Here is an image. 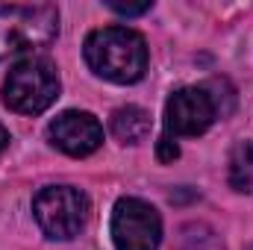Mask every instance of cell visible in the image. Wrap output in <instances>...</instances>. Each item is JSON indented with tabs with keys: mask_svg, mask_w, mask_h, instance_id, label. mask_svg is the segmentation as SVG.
Wrapping results in <instances>:
<instances>
[{
	"mask_svg": "<svg viewBox=\"0 0 253 250\" xmlns=\"http://www.w3.org/2000/svg\"><path fill=\"white\" fill-rule=\"evenodd\" d=\"M85 62L109 83H138L147 71V44L135 30L103 27L85 39Z\"/></svg>",
	"mask_w": 253,
	"mask_h": 250,
	"instance_id": "6da1fadb",
	"label": "cell"
},
{
	"mask_svg": "<svg viewBox=\"0 0 253 250\" xmlns=\"http://www.w3.org/2000/svg\"><path fill=\"white\" fill-rule=\"evenodd\" d=\"M47 138L68 156H88L103 144V126L91 112H62L47 126Z\"/></svg>",
	"mask_w": 253,
	"mask_h": 250,
	"instance_id": "52a82bcc",
	"label": "cell"
},
{
	"mask_svg": "<svg viewBox=\"0 0 253 250\" xmlns=\"http://www.w3.org/2000/svg\"><path fill=\"white\" fill-rule=\"evenodd\" d=\"M59 33V12L50 3H0V59L44 47Z\"/></svg>",
	"mask_w": 253,
	"mask_h": 250,
	"instance_id": "7a4b0ae2",
	"label": "cell"
},
{
	"mask_svg": "<svg viewBox=\"0 0 253 250\" xmlns=\"http://www.w3.org/2000/svg\"><path fill=\"white\" fill-rule=\"evenodd\" d=\"M230 186L253 191V141H239L230 153Z\"/></svg>",
	"mask_w": 253,
	"mask_h": 250,
	"instance_id": "9c48e42d",
	"label": "cell"
},
{
	"mask_svg": "<svg viewBox=\"0 0 253 250\" xmlns=\"http://www.w3.org/2000/svg\"><path fill=\"white\" fill-rule=\"evenodd\" d=\"M33 215L47 239H74L88 218V197L71 186H47L33 200Z\"/></svg>",
	"mask_w": 253,
	"mask_h": 250,
	"instance_id": "277c9868",
	"label": "cell"
},
{
	"mask_svg": "<svg viewBox=\"0 0 253 250\" xmlns=\"http://www.w3.org/2000/svg\"><path fill=\"white\" fill-rule=\"evenodd\" d=\"M218 118V106L209 94L206 85H189V88H180L168 97L165 103V129L168 135H200L206 132L212 121Z\"/></svg>",
	"mask_w": 253,
	"mask_h": 250,
	"instance_id": "8992f818",
	"label": "cell"
},
{
	"mask_svg": "<svg viewBox=\"0 0 253 250\" xmlns=\"http://www.w3.org/2000/svg\"><path fill=\"white\" fill-rule=\"evenodd\" d=\"M112 242L118 250H156L162 242L159 212L138 197H121L112 212Z\"/></svg>",
	"mask_w": 253,
	"mask_h": 250,
	"instance_id": "5b68a950",
	"label": "cell"
},
{
	"mask_svg": "<svg viewBox=\"0 0 253 250\" xmlns=\"http://www.w3.org/2000/svg\"><path fill=\"white\" fill-rule=\"evenodd\" d=\"M112 132L118 141L124 144H135L141 138H147L150 132V115L138 106H121L115 115H112Z\"/></svg>",
	"mask_w": 253,
	"mask_h": 250,
	"instance_id": "ba28073f",
	"label": "cell"
},
{
	"mask_svg": "<svg viewBox=\"0 0 253 250\" xmlns=\"http://www.w3.org/2000/svg\"><path fill=\"white\" fill-rule=\"evenodd\" d=\"M147 9H150V3H141V6H118V3H112V12L126 15V18H132V15H144Z\"/></svg>",
	"mask_w": 253,
	"mask_h": 250,
	"instance_id": "8fae6325",
	"label": "cell"
},
{
	"mask_svg": "<svg viewBox=\"0 0 253 250\" xmlns=\"http://www.w3.org/2000/svg\"><path fill=\"white\" fill-rule=\"evenodd\" d=\"M6 147H9V132H6V126L0 124V156H3Z\"/></svg>",
	"mask_w": 253,
	"mask_h": 250,
	"instance_id": "7c38bea8",
	"label": "cell"
},
{
	"mask_svg": "<svg viewBox=\"0 0 253 250\" xmlns=\"http://www.w3.org/2000/svg\"><path fill=\"white\" fill-rule=\"evenodd\" d=\"M177 156H180V147L171 141V135L159 138V159H162V162H171V159H177Z\"/></svg>",
	"mask_w": 253,
	"mask_h": 250,
	"instance_id": "30bf717a",
	"label": "cell"
},
{
	"mask_svg": "<svg viewBox=\"0 0 253 250\" xmlns=\"http://www.w3.org/2000/svg\"><path fill=\"white\" fill-rule=\"evenodd\" d=\"M59 97V74L47 59L30 56L9 71L3 83V103L21 115H39Z\"/></svg>",
	"mask_w": 253,
	"mask_h": 250,
	"instance_id": "3957f363",
	"label": "cell"
}]
</instances>
